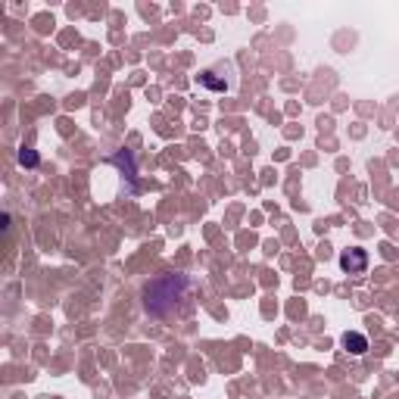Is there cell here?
Here are the masks:
<instances>
[{
  "instance_id": "1",
  "label": "cell",
  "mask_w": 399,
  "mask_h": 399,
  "mask_svg": "<svg viewBox=\"0 0 399 399\" xmlns=\"http://www.w3.org/2000/svg\"><path fill=\"white\" fill-rule=\"evenodd\" d=\"M190 287H194V281L188 275H181V271H163V275L150 278L141 290L144 312L153 318H169L178 309V303L188 296Z\"/></svg>"
},
{
  "instance_id": "2",
  "label": "cell",
  "mask_w": 399,
  "mask_h": 399,
  "mask_svg": "<svg viewBox=\"0 0 399 399\" xmlns=\"http://www.w3.org/2000/svg\"><path fill=\"white\" fill-rule=\"evenodd\" d=\"M340 269L347 271V275H362L365 269H368V253H365L362 247H349V250H343L340 253Z\"/></svg>"
},
{
  "instance_id": "3",
  "label": "cell",
  "mask_w": 399,
  "mask_h": 399,
  "mask_svg": "<svg viewBox=\"0 0 399 399\" xmlns=\"http://www.w3.org/2000/svg\"><path fill=\"white\" fill-rule=\"evenodd\" d=\"M343 347H347V352H352V356H365V352H368V337L359 334V331H347V334H343Z\"/></svg>"
},
{
  "instance_id": "4",
  "label": "cell",
  "mask_w": 399,
  "mask_h": 399,
  "mask_svg": "<svg viewBox=\"0 0 399 399\" xmlns=\"http://www.w3.org/2000/svg\"><path fill=\"white\" fill-rule=\"evenodd\" d=\"M200 84H203V88H209V91H228V88H231L228 82H222V78H216V72H212V69L200 72Z\"/></svg>"
},
{
  "instance_id": "5",
  "label": "cell",
  "mask_w": 399,
  "mask_h": 399,
  "mask_svg": "<svg viewBox=\"0 0 399 399\" xmlns=\"http://www.w3.org/2000/svg\"><path fill=\"white\" fill-rule=\"evenodd\" d=\"M38 163H41V156H38V153L35 150H19V165H25V169H35V165Z\"/></svg>"
}]
</instances>
